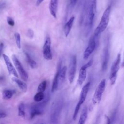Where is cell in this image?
<instances>
[{"mask_svg":"<svg viewBox=\"0 0 124 124\" xmlns=\"http://www.w3.org/2000/svg\"><path fill=\"white\" fill-rule=\"evenodd\" d=\"M106 86V79H103L99 83L97 87L96 88L93 98L92 99V104L96 105L98 104L101 101L103 93L105 90Z\"/></svg>","mask_w":124,"mask_h":124,"instance_id":"5b68a950","label":"cell"},{"mask_svg":"<svg viewBox=\"0 0 124 124\" xmlns=\"http://www.w3.org/2000/svg\"><path fill=\"white\" fill-rule=\"evenodd\" d=\"M60 67H59L55 74V76H54L53 82H52V85L51 87V92L52 93L55 92L57 89L59 87L58 85V75H59V71Z\"/></svg>","mask_w":124,"mask_h":124,"instance_id":"ffe728a7","label":"cell"},{"mask_svg":"<svg viewBox=\"0 0 124 124\" xmlns=\"http://www.w3.org/2000/svg\"><path fill=\"white\" fill-rule=\"evenodd\" d=\"M12 80L17 85L18 87L20 89V90L22 92L24 93L27 92V85L25 82H24V81H22V80H20L17 77H13L12 78Z\"/></svg>","mask_w":124,"mask_h":124,"instance_id":"e0dca14e","label":"cell"},{"mask_svg":"<svg viewBox=\"0 0 124 124\" xmlns=\"http://www.w3.org/2000/svg\"><path fill=\"white\" fill-rule=\"evenodd\" d=\"M62 107V101L59 99L53 102L51 110L50 119L53 123H57Z\"/></svg>","mask_w":124,"mask_h":124,"instance_id":"3957f363","label":"cell"},{"mask_svg":"<svg viewBox=\"0 0 124 124\" xmlns=\"http://www.w3.org/2000/svg\"><path fill=\"white\" fill-rule=\"evenodd\" d=\"M93 60L92 59H91V60H90L87 63H86V64H84V65L87 68H88V67H90L92 64H93Z\"/></svg>","mask_w":124,"mask_h":124,"instance_id":"f546056e","label":"cell"},{"mask_svg":"<svg viewBox=\"0 0 124 124\" xmlns=\"http://www.w3.org/2000/svg\"><path fill=\"white\" fill-rule=\"evenodd\" d=\"M77 1V0H71V4L72 5H74L75 4Z\"/></svg>","mask_w":124,"mask_h":124,"instance_id":"e575fe53","label":"cell"},{"mask_svg":"<svg viewBox=\"0 0 124 124\" xmlns=\"http://www.w3.org/2000/svg\"><path fill=\"white\" fill-rule=\"evenodd\" d=\"M24 53L26 57L27 61L29 63V64L30 65V67L32 69L36 68L37 67V64L36 62L31 57V56L29 55V54L28 53L26 52H24Z\"/></svg>","mask_w":124,"mask_h":124,"instance_id":"44dd1931","label":"cell"},{"mask_svg":"<svg viewBox=\"0 0 124 124\" xmlns=\"http://www.w3.org/2000/svg\"><path fill=\"white\" fill-rule=\"evenodd\" d=\"M15 37L16 39V46L19 49H20L21 48V38H20V34L18 32H16L15 34Z\"/></svg>","mask_w":124,"mask_h":124,"instance_id":"484cf974","label":"cell"},{"mask_svg":"<svg viewBox=\"0 0 124 124\" xmlns=\"http://www.w3.org/2000/svg\"><path fill=\"white\" fill-rule=\"evenodd\" d=\"M44 0H37L36 1V5L37 6L40 5L44 1Z\"/></svg>","mask_w":124,"mask_h":124,"instance_id":"1f68e13d","label":"cell"},{"mask_svg":"<svg viewBox=\"0 0 124 124\" xmlns=\"http://www.w3.org/2000/svg\"><path fill=\"white\" fill-rule=\"evenodd\" d=\"M47 85V81L44 80L42 81L38 85L37 87V92H44L46 90Z\"/></svg>","mask_w":124,"mask_h":124,"instance_id":"d4e9b609","label":"cell"},{"mask_svg":"<svg viewBox=\"0 0 124 124\" xmlns=\"http://www.w3.org/2000/svg\"><path fill=\"white\" fill-rule=\"evenodd\" d=\"M110 11L111 6L109 5L104 11L100 22L94 30V34L95 36H97L100 33L104 31L107 28L109 22Z\"/></svg>","mask_w":124,"mask_h":124,"instance_id":"7a4b0ae2","label":"cell"},{"mask_svg":"<svg viewBox=\"0 0 124 124\" xmlns=\"http://www.w3.org/2000/svg\"><path fill=\"white\" fill-rule=\"evenodd\" d=\"M74 20L75 17L73 16L70 18V19L67 21V22L65 24V26L64 27V32L65 37H67L69 33H70V31L73 25Z\"/></svg>","mask_w":124,"mask_h":124,"instance_id":"2e32d148","label":"cell"},{"mask_svg":"<svg viewBox=\"0 0 124 124\" xmlns=\"http://www.w3.org/2000/svg\"><path fill=\"white\" fill-rule=\"evenodd\" d=\"M3 47H4L3 43L2 42H0V57H1L2 56V53Z\"/></svg>","mask_w":124,"mask_h":124,"instance_id":"4dcf8cb0","label":"cell"},{"mask_svg":"<svg viewBox=\"0 0 124 124\" xmlns=\"http://www.w3.org/2000/svg\"><path fill=\"white\" fill-rule=\"evenodd\" d=\"M43 50L44 58L46 60H52V54L51 50V40L49 37L46 38Z\"/></svg>","mask_w":124,"mask_h":124,"instance_id":"ba28073f","label":"cell"},{"mask_svg":"<svg viewBox=\"0 0 124 124\" xmlns=\"http://www.w3.org/2000/svg\"><path fill=\"white\" fill-rule=\"evenodd\" d=\"M2 56L4 59V60L5 63V64L6 65L9 74L10 75H13L15 77L18 78V76L16 70L15 69V67H14L13 65L12 64L8 56L4 54H3L2 55Z\"/></svg>","mask_w":124,"mask_h":124,"instance_id":"30bf717a","label":"cell"},{"mask_svg":"<svg viewBox=\"0 0 124 124\" xmlns=\"http://www.w3.org/2000/svg\"><path fill=\"white\" fill-rule=\"evenodd\" d=\"M121 62V54L119 53L117 56V58L112 64L110 69V74L109 76V80L110 84L113 85L115 84L117 72L120 68V64Z\"/></svg>","mask_w":124,"mask_h":124,"instance_id":"277c9868","label":"cell"},{"mask_svg":"<svg viewBox=\"0 0 124 124\" xmlns=\"http://www.w3.org/2000/svg\"><path fill=\"white\" fill-rule=\"evenodd\" d=\"M88 117V108L87 106H84L82 109L79 117L78 124H83L85 123Z\"/></svg>","mask_w":124,"mask_h":124,"instance_id":"d6986e66","label":"cell"},{"mask_svg":"<svg viewBox=\"0 0 124 124\" xmlns=\"http://www.w3.org/2000/svg\"><path fill=\"white\" fill-rule=\"evenodd\" d=\"M18 116L24 118L25 116V105L23 103H20L18 106Z\"/></svg>","mask_w":124,"mask_h":124,"instance_id":"603a6c76","label":"cell"},{"mask_svg":"<svg viewBox=\"0 0 124 124\" xmlns=\"http://www.w3.org/2000/svg\"><path fill=\"white\" fill-rule=\"evenodd\" d=\"M45 98V95L44 92H38L35 94L33 97L34 101L36 102H39L42 101Z\"/></svg>","mask_w":124,"mask_h":124,"instance_id":"cb8c5ba5","label":"cell"},{"mask_svg":"<svg viewBox=\"0 0 124 124\" xmlns=\"http://www.w3.org/2000/svg\"><path fill=\"white\" fill-rule=\"evenodd\" d=\"M81 105V104L79 102H78V104H77L76 107H75L74 112V114H73V119L74 120H75L77 119V117L78 113L79 112V110Z\"/></svg>","mask_w":124,"mask_h":124,"instance_id":"4316f807","label":"cell"},{"mask_svg":"<svg viewBox=\"0 0 124 124\" xmlns=\"http://www.w3.org/2000/svg\"><path fill=\"white\" fill-rule=\"evenodd\" d=\"M27 36L30 38L32 39L34 36V32L31 29H29L27 31Z\"/></svg>","mask_w":124,"mask_h":124,"instance_id":"83f0119b","label":"cell"},{"mask_svg":"<svg viewBox=\"0 0 124 124\" xmlns=\"http://www.w3.org/2000/svg\"><path fill=\"white\" fill-rule=\"evenodd\" d=\"M67 67L66 66H63L61 69L60 68L59 71V75H58V85H61L62 83L63 82L65 77V74L66 72Z\"/></svg>","mask_w":124,"mask_h":124,"instance_id":"ac0fdd59","label":"cell"},{"mask_svg":"<svg viewBox=\"0 0 124 124\" xmlns=\"http://www.w3.org/2000/svg\"><path fill=\"white\" fill-rule=\"evenodd\" d=\"M109 59V51L108 46H106L104 50L103 58H102V69L104 71L107 68L108 63Z\"/></svg>","mask_w":124,"mask_h":124,"instance_id":"4fadbf2b","label":"cell"},{"mask_svg":"<svg viewBox=\"0 0 124 124\" xmlns=\"http://www.w3.org/2000/svg\"><path fill=\"white\" fill-rule=\"evenodd\" d=\"M6 114L5 113L0 112V119L5 118L6 117Z\"/></svg>","mask_w":124,"mask_h":124,"instance_id":"d6a6232c","label":"cell"},{"mask_svg":"<svg viewBox=\"0 0 124 124\" xmlns=\"http://www.w3.org/2000/svg\"><path fill=\"white\" fill-rule=\"evenodd\" d=\"M77 68V57L76 55H73L71 58L69 63L68 72V80L71 84L73 82L75 77Z\"/></svg>","mask_w":124,"mask_h":124,"instance_id":"52a82bcc","label":"cell"},{"mask_svg":"<svg viewBox=\"0 0 124 124\" xmlns=\"http://www.w3.org/2000/svg\"><path fill=\"white\" fill-rule=\"evenodd\" d=\"M38 105H34L31 107L30 112L31 119H33L36 115H39L43 113V111L41 109V108L42 107V106L41 105V104Z\"/></svg>","mask_w":124,"mask_h":124,"instance_id":"9a60e30c","label":"cell"},{"mask_svg":"<svg viewBox=\"0 0 124 124\" xmlns=\"http://www.w3.org/2000/svg\"><path fill=\"white\" fill-rule=\"evenodd\" d=\"M90 86V82H87L82 88V90L80 92V96H79V99L78 102H79L81 105L85 101L86 96L87 95L88 91L89 90Z\"/></svg>","mask_w":124,"mask_h":124,"instance_id":"7c38bea8","label":"cell"},{"mask_svg":"<svg viewBox=\"0 0 124 124\" xmlns=\"http://www.w3.org/2000/svg\"><path fill=\"white\" fill-rule=\"evenodd\" d=\"M7 22L8 24L11 26H14V25H15L14 20L10 17H7Z\"/></svg>","mask_w":124,"mask_h":124,"instance_id":"f1b7e54d","label":"cell"},{"mask_svg":"<svg viewBox=\"0 0 124 124\" xmlns=\"http://www.w3.org/2000/svg\"><path fill=\"white\" fill-rule=\"evenodd\" d=\"M12 59L21 78L24 81H26L28 78V75L23 68L21 62H20L17 57L14 54L12 56Z\"/></svg>","mask_w":124,"mask_h":124,"instance_id":"8992f818","label":"cell"},{"mask_svg":"<svg viewBox=\"0 0 124 124\" xmlns=\"http://www.w3.org/2000/svg\"><path fill=\"white\" fill-rule=\"evenodd\" d=\"M96 47V42L94 38H91L88 46L83 53V59L87 60L94 51Z\"/></svg>","mask_w":124,"mask_h":124,"instance_id":"9c48e42d","label":"cell"},{"mask_svg":"<svg viewBox=\"0 0 124 124\" xmlns=\"http://www.w3.org/2000/svg\"><path fill=\"white\" fill-rule=\"evenodd\" d=\"M87 68L83 65L79 70L78 78V82L79 85H81L86 79L87 75Z\"/></svg>","mask_w":124,"mask_h":124,"instance_id":"5bb4252c","label":"cell"},{"mask_svg":"<svg viewBox=\"0 0 124 124\" xmlns=\"http://www.w3.org/2000/svg\"><path fill=\"white\" fill-rule=\"evenodd\" d=\"M13 94V91L10 90H5L2 92V98L4 100H8L12 98Z\"/></svg>","mask_w":124,"mask_h":124,"instance_id":"7402d4cb","label":"cell"},{"mask_svg":"<svg viewBox=\"0 0 124 124\" xmlns=\"http://www.w3.org/2000/svg\"><path fill=\"white\" fill-rule=\"evenodd\" d=\"M105 117L106 119V121H107V124H110L111 122H110V120L109 119V118H108V116H107L106 115H105Z\"/></svg>","mask_w":124,"mask_h":124,"instance_id":"836d02e7","label":"cell"},{"mask_svg":"<svg viewBox=\"0 0 124 124\" xmlns=\"http://www.w3.org/2000/svg\"><path fill=\"white\" fill-rule=\"evenodd\" d=\"M59 0H50L49 3V10L51 16L55 18H57Z\"/></svg>","mask_w":124,"mask_h":124,"instance_id":"8fae6325","label":"cell"},{"mask_svg":"<svg viewBox=\"0 0 124 124\" xmlns=\"http://www.w3.org/2000/svg\"><path fill=\"white\" fill-rule=\"evenodd\" d=\"M96 11V0H89L86 22V28L88 32L90 31L92 27Z\"/></svg>","mask_w":124,"mask_h":124,"instance_id":"6da1fadb","label":"cell"}]
</instances>
